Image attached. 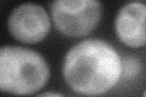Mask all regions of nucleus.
Wrapping results in <instances>:
<instances>
[{"instance_id":"nucleus-3","label":"nucleus","mask_w":146,"mask_h":97,"mask_svg":"<svg viewBox=\"0 0 146 97\" xmlns=\"http://www.w3.org/2000/svg\"><path fill=\"white\" fill-rule=\"evenodd\" d=\"M102 15L100 0H54L55 27L67 36H85L98 27Z\"/></svg>"},{"instance_id":"nucleus-4","label":"nucleus","mask_w":146,"mask_h":97,"mask_svg":"<svg viewBox=\"0 0 146 97\" xmlns=\"http://www.w3.org/2000/svg\"><path fill=\"white\" fill-rule=\"evenodd\" d=\"M7 26L16 40L26 44H35L48 35L51 22L43 6L27 3L17 6L11 12Z\"/></svg>"},{"instance_id":"nucleus-2","label":"nucleus","mask_w":146,"mask_h":97,"mask_svg":"<svg viewBox=\"0 0 146 97\" xmlns=\"http://www.w3.org/2000/svg\"><path fill=\"white\" fill-rule=\"evenodd\" d=\"M49 77V66L39 52L20 46L0 48V91L32 95L45 86Z\"/></svg>"},{"instance_id":"nucleus-1","label":"nucleus","mask_w":146,"mask_h":97,"mask_svg":"<svg viewBox=\"0 0 146 97\" xmlns=\"http://www.w3.org/2000/svg\"><path fill=\"white\" fill-rule=\"evenodd\" d=\"M121 56L112 45L100 39L83 40L67 52L63 78L79 95L106 94L119 81Z\"/></svg>"},{"instance_id":"nucleus-6","label":"nucleus","mask_w":146,"mask_h":97,"mask_svg":"<svg viewBox=\"0 0 146 97\" xmlns=\"http://www.w3.org/2000/svg\"><path fill=\"white\" fill-rule=\"evenodd\" d=\"M143 72V63L135 56H125L121 58V77L119 81L131 82L139 78Z\"/></svg>"},{"instance_id":"nucleus-7","label":"nucleus","mask_w":146,"mask_h":97,"mask_svg":"<svg viewBox=\"0 0 146 97\" xmlns=\"http://www.w3.org/2000/svg\"><path fill=\"white\" fill-rule=\"evenodd\" d=\"M42 96H60V94H56V92H45V94H42Z\"/></svg>"},{"instance_id":"nucleus-5","label":"nucleus","mask_w":146,"mask_h":97,"mask_svg":"<svg viewBox=\"0 0 146 97\" xmlns=\"http://www.w3.org/2000/svg\"><path fill=\"white\" fill-rule=\"evenodd\" d=\"M146 7L141 3H130L118 11L115 29L118 39L129 48H143L146 43L145 34Z\"/></svg>"}]
</instances>
